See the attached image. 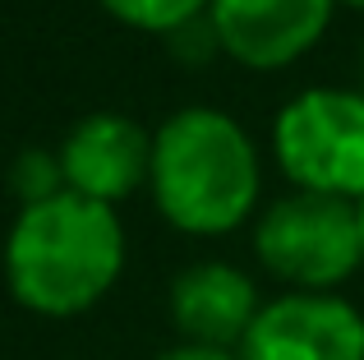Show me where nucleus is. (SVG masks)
<instances>
[{"label":"nucleus","instance_id":"13","mask_svg":"<svg viewBox=\"0 0 364 360\" xmlns=\"http://www.w3.org/2000/svg\"><path fill=\"white\" fill-rule=\"evenodd\" d=\"M360 231H364V203H360Z\"/></svg>","mask_w":364,"mask_h":360},{"label":"nucleus","instance_id":"11","mask_svg":"<svg viewBox=\"0 0 364 360\" xmlns=\"http://www.w3.org/2000/svg\"><path fill=\"white\" fill-rule=\"evenodd\" d=\"M161 360H235L231 351H222V346H198V342H180L171 346Z\"/></svg>","mask_w":364,"mask_h":360},{"label":"nucleus","instance_id":"1","mask_svg":"<svg viewBox=\"0 0 364 360\" xmlns=\"http://www.w3.org/2000/svg\"><path fill=\"white\" fill-rule=\"evenodd\" d=\"M124 268V231L116 208L74 189L18 213L5 240V277L23 309L70 319L92 309Z\"/></svg>","mask_w":364,"mask_h":360},{"label":"nucleus","instance_id":"8","mask_svg":"<svg viewBox=\"0 0 364 360\" xmlns=\"http://www.w3.org/2000/svg\"><path fill=\"white\" fill-rule=\"evenodd\" d=\"M258 291L231 263H194L171 287V319L198 346H231L245 342L249 324L258 319Z\"/></svg>","mask_w":364,"mask_h":360},{"label":"nucleus","instance_id":"12","mask_svg":"<svg viewBox=\"0 0 364 360\" xmlns=\"http://www.w3.org/2000/svg\"><path fill=\"white\" fill-rule=\"evenodd\" d=\"M346 5H355V9H364V0H346Z\"/></svg>","mask_w":364,"mask_h":360},{"label":"nucleus","instance_id":"3","mask_svg":"<svg viewBox=\"0 0 364 360\" xmlns=\"http://www.w3.org/2000/svg\"><path fill=\"white\" fill-rule=\"evenodd\" d=\"M254 250L272 277L300 291H328L364 263L360 203L295 189L263 213L254 231Z\"/></svg>","mask_w":364,"mask_h":360},{"label":"nucleus","instance_id":"10","mask_svg":"<svg viewBox=\"0 0 364 360\" xmlns=\"http://www.w3.org/2000/svg\"><path fill=\"white\" fill-rule=\"evenodd\" d=\"M14 189L28 203H42V198L65 194V171H60V153H42V148H28L14 162Z\"/></svg>","mask_w":364,"mask_h":360},{"label":"nucleus","instance_id":"6","mask_svg":"<svg viewBox=\"0 0 364 360\" xmlns=\"http://www.w3.org/2000/svg\"><path fill=\"white\" fill-rule=\"evenodd\" d=\"M337 0H208L217 46L254 70H277L323 37Z\"/></svg>","mask_w":364,"mask_h":360},{"label":"nucleus","instance_id":"7","mask_svg":"<svg viewBox=\"0 0 364 360\" xmlns=\"http://www.w3.org/2000/svg\"><path fill=\"white\" fill-rule=\"evenodd\" d=\"M60 171H65V189L111 208L152 176V139L129 116L97 111V116L79 120L70 129V139L60 148Z\"/></svg>","mask_w":364,"mask_h":360},{"label":"nucleus","instance_id":"5","mask_svg":"<svg viewBox=\"0 0 364 360\" xmlns=\"http://www.w3.org/2000/svg\"><path fill=\"white\" fill-rule=\"evenodd\" d=\"M240 360H364V314L328 291H295L258 309Z\"/></svg>","mask_w":364,"mask_h":360},{"label":"nucleus","instance_id":"2","mask_svg":"<svg viewBox=\"0 0 364 360\" xmlns=\"http://www.w3.org/2000/svg\"><path fill=\"white\" fill-rule=\"evenodd\" d=\"M152 194L189 235L235 231L258 203V153L226 111L185 107L152 134Z\"/></svg>","mask_w":364,"mask_h":360},{"label":"nucleus","instance_id":"4","mask_svg":"<svg viewBox=\"0 0 364 360\" xmlns=\"http://www.w3.org/2000/svg\"><path fill=\"white\" fill-rule=\"evenodd\" d=\"M272 148L300 189L364 203V92L309 88L277 116Z\"/></svg>","mask_w":364,"mask_h":360},{"label":"nucleus","instance_id":"9","mask_svg":"<svg viewBox=\"0 0 364 360\" xmlns=\"http://www.w3.org/2000/svg\"><path fill=\"white\" fill-rule=\"evenodd\" d=\"M120 23L143 28V33H180L208 9V0H102Z\"/></svg>","mask_w":364,"mask_h":360}]
</instances>
